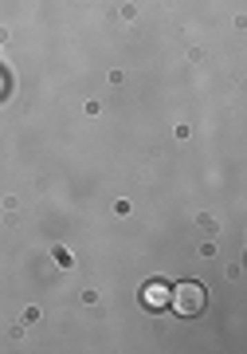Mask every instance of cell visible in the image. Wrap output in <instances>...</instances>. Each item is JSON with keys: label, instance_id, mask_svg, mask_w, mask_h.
I'll use <instances>...</instances> for the list:
<instances>
[{"label": "cell", "instance_id": "obj_1", "mask_svg": "<svg viewBox=\"0 0 247 354\" xmlns=\"http://www.w3.org/2000/svg\"><path fill=\"white\" fill-rule=\"evenodd\" d=\"M169 304H173V311L177 315H185V319H192V315H200L204 311V304H208V295H204V288L200 283H177L173 291H169Z\"/></svg>", "mask_w": 247, "mask_h": 354}, {"label": "cell", "instance_id": "obj_2", "mask_svg": "<svg viewBox=\"0 0 247 354\" xmlns=\"http://www.w3.org/2000/svg\"><path fill=\"white\" fill-rule=\"evenodd\" d=\"M146 304H149V307H165V304H169V288H165L161 279L146 288Z\"/></svg>", "mask_w": 247, "mask_h": 354}]
</instances>
